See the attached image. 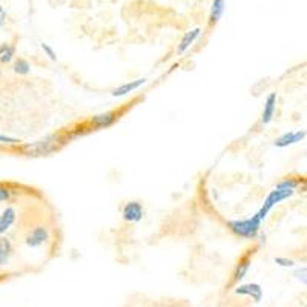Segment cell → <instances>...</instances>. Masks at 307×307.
Returning <instances> with one entry per match:
<instances>
[{
	"label": "cell",
	"instance_id": "6da1fadb",
	"mask_svg": "<svg viewBox=\"0 0 307 307\" xmlns=\"http://www.w3.org/2000/svg\"><path fill=\"white\" fill-rule=\"evenodd\" d=\"M66 143V137L61 134H51L46 135V137L40 138L35 143H28L25 144V151L30 154V155H48V154H52L59 151L63 144Z\"/></svg>",
	"mask_w": 307,
	"mask_h": 307
},
{
	"label": "cell",
	"instance_id": "7a4b0ae2",
	"mask_svg": "<svg viewBox=\"0 0 307 307\" xmlns=\"http://www.w3.org/2000/svg\"><path fill=\"white\" fill-rule=\"evenodd\" d=\"M228 228L235 233L237 237L254 240L257 238L260 228H261V220L258 218V215H252L249 218L245 220H232L228 223Z\"/></svg>",
	"mask_w": 307,
	"mask_h": 307
},
{
	"label": "cell",
	"instance_id": "3957f363",
	"mask_svg": "<svg viewBox=\"0 0 307 307\" xmlns=\"http://www.w3.org/2000/svg\"><path fill=\"white\" fill-rule=\"evenodd\" d=\"M293 192L295 191H283V189H276V187L274 189V191H270L267 194V197L264 198L263 206H261L260 211L257 212L258 218L263 221L266 216H267V214L272 211L278 203H281V201L287 200V198H291L293 195Z\"/></svg>",
	"mask_w": 307,
	"mask_h": 307
},
{
	"label": "cell",
	"instance_id": "277c9868",
	"mask_svg": "<svg viewBox=\"0 0 307 307\" xmlns=\"http://www.w3.org/2000/svg\"><path fill=\"white\" fill-rule=\"evenodd\" d=\"M306 137H307V131H304V129L289 131V132H284L283 135H279V137L274 141V144L276 148L283 149V148L292 146V144H296L300 141H304Z\"/></svg>",
	"mask_w": 307,
	"mask_h": 307
},
{
	"label": "cell",
	"instance_id": "5b68a950",
	"mask_svg": "<svg viewBox=\"0 0 307 307\" xmlns=\"http://www.w3.org/2000/svg\"><path fill=\"white\" fill-rule=\"evenodd\" d=\"M48 240H49V229L45 228V226H39V228H34L28 235H26L25 243L28 247H39Z\"/></svg>",
	"mask_w": 307,
	"mask_h": 307
},
{
	"label": "cell",
	"instance_id": "8992f818",
	"mask_svg": "<svg viewBox=\"0 0 307 307\" xmlns=\"http://www.w3.org/2000/svg\"><path fill=\"white\" fill-rule=\"evenodd\" d=\"M233 292H235L237 295H241V296H249L255 303H260L261 300H263V295H264L263 287L257 283H247V284L237 286L235 289H233Z\"/></svg>",
	"mask_w": 307,
	"mask_h": 307
},
{
	"label": "cell",
	"instance_id": "52a82bcc",
	"mask_svg": "<svg viewBox=\"0 0 307 307\" xmlns=\"http://www.w3.org/2000/svg\"><path fill=\"white\" fill-rule=\"evenodd\" d=\"M122 215H123V220L124 221L138 223L143 218L144 209H143V206L138 201H129V203L124 204L123 211H122Z\"/></svg>",
	"mask_w": 307,
	"mask_h": 307
},
{
	"label": "cell",
	"instance_id": "ba28073f",
	"mask_svg": "<svg viewBox=\"0 0 307 307\" xmlns=\"http://www.w3.org/2000/svg\"><path fill=\"white\" fill-rule=\"evenodd\" d=\"M275 109H276V92H270L264 100V107H263V112H261V123L269 124L272 122L275 115Z\"/></svg>",
	"mask_w": 307,
	"mask_h": 307
},
{
	"label": "cell",
	"instance_id": "9c48e42d",
	"mask_svg": "<svg viewBox=\"0 0 307 307\" xmlns=\"http://www.w3.org/2000/svg\"><path fill=\"white\" fill-rule=\"evenodd\" d=\"M115 119H117V114L112 111H107V112L94 115L91 122H89V124L95 129H103V128H109V126L115 122Z\"/></svg>",
	"mask_w": 307,
	"mask_h": 307
},
{
	"label": "cell",
	"instance_id": "30bf717a",
	"mask_svg": "<svg viewBox=\"0 0 307 307\" xmlns=\"http://www.w3.org/2000/svg\"><path fill=\"white\" fill-rule=\"evenodd\" d=\"M200 34H201V30H200V28H194V30L187 31V32L183 35V39L180 40L178 46H177V52L180 54V56H182V54H184L189 48L192 46L194 42H195L198 37H200Z\"/></svg>",
	"mask_w": 307,
	"mask_h": 307
},
{
	"label": "cell",
	"instance_id": "8fae6325",
	"mask_svg": "<svg viewBox=\"0 0 307 307\" xmlns=\"http://www.w3.org/2000/svg\"><path fill=\"white\" fill-rule=\"evenodd\" d=\"M144 83H146V78H137V80H132V82L123 83L119 88L112 89V95L114 97H124V95H128L129 92L137 91V89L140 86H143Z\"/></svg>",
	"mask_w": 307,
	"mask_h": 307
},
{
	"label": "cell",
	"instance_id": "7c38bea8",
	"mask_svg": "<svg viewBox=\"0 0 307 307\" xmlns=\"http://www.w3.org/2000/svg\"><path fill=\"white\" fill-rule=\"evenodd\" d=\"M250 269V258L249 257H243L238 264L235 266V270H233V276H232V283L233 284H238L240 281H243V279L246 278L247 272Z\"/></svg>",
	"mask_w": 307,
	"mask_h": 307
},
{
	"label": "cell",
	"instance_id": "4fadbf2b",
	"mask_svg": "<svg viewBox=\"0 0 307 307\" xmlns=\"http://www.w3.org/2000/svg\"><path fill=\"white\" fill-rule=\"evenodd\" d=\"M15 221V209L14 207H6V209L0 214V235L5 233L11 228Z\"/></svg>",
	"mask_w": 307,
	"mask_h": 307
},
{
	"label": "cell",
	"instance_id": "5bb4252c",
	"mask_svg": "<svg viewBox=\"0 0 307 307\" xmlns=\"http://www.w3.org/2000/svg\"><path fill=\"white\" fill-rule=\"evenodd\" d=\"M13 255V245L6 237H0V266H5L10 263V258Z\"/></svg>",
	"mask_w": 307,
	"mask_h": 307
},
{
	"label": "cell",
	"instance_id": "9a60e30c",
	"mask_svg": "<svg viewBox=\"0 0 307 307\" xmlns=\"http://www.w3.org/2000/svg\"><path fill=\"white\" fill-rule=\"evenodd\" d=\"M224 8H226L224 0H214L212 8H211V15H209V23L211 25L216 23L221 19L223 13H224Z\"/></svg>",
	"mask_w": 307,
	"mask_h": 307
},
{
	"label": "cell",
	"instance_id": "2e32d148",
	"mask_svg": "<svg viewBox=\"0 0 307 307\" xmlns=\"http://www.w3.org/2000/svg\"><path fill=\"white\" fill-rule=\"evenodd\" d=\"M15 56V48L10 43H2L0 45V61L2 63H10Z\"/></svg>",
	"mask_w": 307,
	"mask_h": 307
},
{
	"label": "cell",
	"instance_id": "e0dca14e",
	"mask_svg": "<svg viewBox=\"0 0 307 307\" xmlns=\"http://www.w3.org/2000/svg\"><path fill=\"white\" fill-rule=\"evenodd\" d=\"M301 180L300 178H292V177H287L284 180H281L275 187L276 189H283V191H295L296 187H300Z\"/></svg>",
	"mask_w": 307,
	"mask_h": 307
},
{
	"label": "cell",
	"instance_id": "ac0fdd59",
	"mask_svg": "<svg viewBox=\"0 0 307 307\" xmlns=\"http://www.w3.org/2000/svg\"><path fill=\"white\" fill-rule=\"evenodd\" d=\"M13 69H14L15 74H19V76H28L31 72V65L28 63V60L17 59L14 61V65H13Z\"/></svg>",
	"mask_w": 307,
	"mask_h": 307
},
{
	"label": "cell",
	"instance_id": "d6986e66",
	"mask_svg": "<svg viewBox=\"0 0 307 307\" xmlns=\"http://www.w3.org/2000/svg\"><path fill=\"white\" fill-rule=\"evenodd\" d=\"M293 276H295L301 284L307 286V266L296 267V269L293 270Z\"/></svg>",
	"mask_w": 307,
	"mask_h": 307
},
{
	"label": "cell",
	"instance_id": "ffe728a7",
	"mask_svg": "<svg viewBox=\"0 0 307 307\" xmlns=\"http://www.w3.org/2000/svg\"><path fill=\"white\" fill-rule=\"evenodd\" d=\"M275 264L279 267H295V261L287 257H275Z\"/></svg>",
	"mask_w": 307,
	"mask_h": 307
},
{
	"label": "cell",
	"instance_id": "44dd1931",
	"mask_svg": "<svg viewBox=\"0 0 307 307\" xmlns=\"http://www.w3.org/2000/svg\"><path fill=\"white\" fill-rule=\"evenodd\" d=\"M40 46H42L43 52L46 54V56H48V59H49L51 61H57V54H56V51H54V49L49 46L48 43H42Z\"/></svg>",
	"mask_w": 307,
	"mask_h": 307
},
{
	"label": "cell",
	"instance_id": "7402d4cb",
	"mask_svg": "<svg viewBox=\"0 0 307 307\" xmlns=\"http://www.w3.org/2000/svg\"><path fill=\"white\" fill-rule=\"evenodd\" d=\"M0 144H20L19 138L10 137V135H2L0 134Z\"/></svg>",
	"mask_w": 307,
	"mask_h": 307
},
{
	"label": "cell",
	"instance_id": "603a6c76",
	"mask_svg": "<svg viewBox=\"0 0 307 307\" xmlns=\"http://www.w3.org/2000/svg\"><path fill=\"white\" fill-rule=\"evenodd\" d=\"M11 198V191L6 186L0 184V201H8Z\"/></svg>",
	"mask_w": 307,
	"mask_h": 307
},
{
	"label": "cell",
	"instance_id": "cb8c5ba5",
	"mask_svg": "<svg viewBox=\"0 0 307 307\" xmlns=\"http://www.w3.org/2000/svg\"><path fill=\"white\" fill-rule=\"evenodd\" d=\"M6 22V11L3 10V6H0V26H3Z\"/></svg>",
	"mask_w": 307,
	"mask_h": 307
},
{
	"label": "cell",
	"instance_id": "d4e9b609",
	"mask_svg": "<svg viewBox=\"0 0 307 307\" xmlns=\"http://www.w3.org/2000/svg\"><path fill=\"white\" fill-rule=\"evenodd\" d=\"M300 187L303 189L304 192H307V177L306 178H301V183H300Z\"/></svg>",
	"mask_w": 307,
	"mask_h": 307
}]
</instances>
